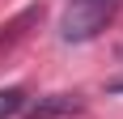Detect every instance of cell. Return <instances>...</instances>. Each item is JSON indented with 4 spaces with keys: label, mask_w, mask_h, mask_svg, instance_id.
Returning <instances> with one entry per match:
<instances>
[{
    "label": "cell",
    "mask_w": 123,
    "mask_h": 119,
    "mask_svg": "<svg viewBox=\"0 0 123 119\" xmlns=\"http://www.w3.org/2000/svg\"><path fill=\"white\" fill-rule=\"evenodd\" d=\"M119 4L123 0H68V9L60 17V38L64 43H89V38H98L115 21Z\"/></svg>",
    "instance_id": "cell-1"
},
{
    "label": "cell",
    "mask_w": 123,
    "mask_h": 119,
    "mask_svg": "<svg viewBox=\"0 0 123 119\" xmlns=\"http://www.w3.org/2000/svg\"><path fill=\"white\" fill-rule=\"evenodd\" d=\"M64 115H81V98L76 94H51L38 106L25 111V119H64Z\"/></svg>",
    "instance_id": "cell-2"
},
{
    "label": "cell",
    "mask_w": 123,
    "mask_h": 119,
    "mask_svg": "<svg viewBox=\"0 0 123 119\" xmlns=\"http://www.w3.org/2000/svg\"><path fill=\"white\" fill-rule=\"evenodd\" d=\"M25 111V89H17V85H9V89H0V119H13Z\"/></svg>",
    "instance_id": "cell-3"
},
{
    "label": "cell",
    "mask_w": 123,
    "mask_h": 119,
    "mask_svg": "<svg viewBox=\"0 0 123 119\" xmlns=\"http://www.w3.org/2000/svg\"><path fill=\"white\" fill-rule=\"evenodd\" d=\"M115 89H123V81H119V85H115Z\"/></svg>",
    "instance_id": "cell-4"
}]
</instances>
